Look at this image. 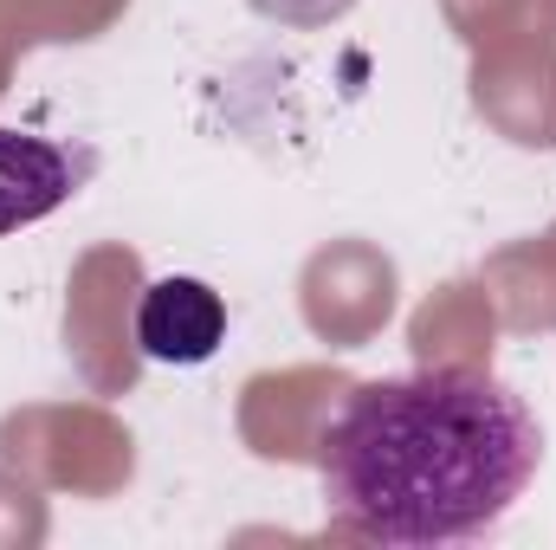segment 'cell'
I'll return each mask as SVG.
<instances>
[{"label":"cell","mask_w":556,"mask_h":550,"mask_svg":"<svg viewBox=\"0 0 556 550\" xmlns=\"http://www.w3.org/2000/svg\"><path fill=\"white\" fill-rule=\"evenodd\" d=\"M544 466V427L485 370L440 363L356 383L317 434L324 518L389 550L492 538Z\"/></svg>","instance_id":"obj_1"},{"label":"cell","mask_w":556,"mask_h":550,"mask_svg":"<svg viewBox=\"0 0 556 550\" xmlns=\"http://www.w3.org/2000/svg\"><path fill=\"white\" fill-rule=\"evenodd\" d=\"M91 168H98V155L85 142L72 149V142L0 124V234H20V227L59 214L91 182Z\"/></svg>","instance_id":"obj_2"},{"label":"cell","mask_w":556,"mask_h":550,"mask_svg":"<svg viewBox=\"0 0 556 550\" xmlns=\"http://www.w3.org/2000/svg\"><path fill=\"white\" fill-rule=\"evenodd\" d=\"M227 343V304L214 285L201 278H155L137 304V350L149 363H175L194 370Z\"/></svg>","instance_id":"obj_3"}]
</instances>
